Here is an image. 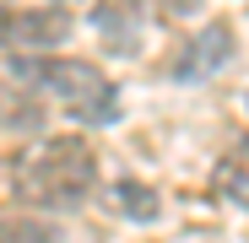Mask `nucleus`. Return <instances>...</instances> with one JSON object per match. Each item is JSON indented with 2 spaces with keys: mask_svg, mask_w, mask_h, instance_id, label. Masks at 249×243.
<instances>
[{
  "mask_svg": "<svg viewBox=\"0 0 249 243\" xmlns=\"http://www.w3.org/2000/svg\"><path fill=\"white\" fill-rule=\"evenodd\" d=\"M98 184V157L87 141L76 135H54L38 157H27V168L17 173V200L27 206H76V200H87Z\"/></svg>",
  "mask_w": 249,
  "mask_h": 243,
  "instance_id": "f257e3e1",
  "label": "nucleus"
},
{
  "mask_svg": "<svg viewBox=\"0 0 249 243\" xmlns=\"http://www.w3.org/2000/svg\"><path fill=\"white\" fill-rule=\"evenodd\" d=\"M11 76H38L44 87L65 103L71 119H81V125H114L119 119V92L114 81L98 76L87 60H44V65H22L11 54Z\"/></svg>",
  "mask_w": 249,
  "mask_h": 243,
  "instance_id": "f03ea898",
  "label": "nucleus"
},
{
  "mask_svg": "<svg viewBox=\"0 0 249 243\" xmlns=\"http://www.w3.org/2000/svg\"><path fill=\"white\" fill-rule=\"evenodd\" d=\"M228 60H233V27H228V22H212L206 32H195L190 44L179 49L174 81H206V76H217Z\"/></svg>",
  "mask_w": 249,
  "mask_h": 243,
  "instance_id": "7ed1b4c3",
  "label": "nucleus"
},
{
  "mask_svg": "<svg viewBox=\"0 0 249 243\" xmlns=\"http://www.w3.org/2000/svg\"><path fill=\"white\" fill-rule=\"evenodd\" d=\"M92 27L103 38L108 54H136L141 49V0H98L92 6Z\"/></svg>",
  "mask_w": 249,
  "mask_h": 243,
  "instance_id": "20e7f679",
  "label": "nucleus"
},
{
  "mask_svg": "<svg viewBox=\"0 0 249 243\" xmlns=\"http://www.w3.org/2000/svg\"><path fill=\"white\" fill-rule=\"evenodd\" d=\"M6 32H11V44H22V49H49V44H60V38L71 32V16L60 11V6H49V11H11L6 16Z\"/></svg>",
  "mask_w": 249,
  "mask_h": 243,
  "instance_id": "39448f33",
  "label": "nucleus"
},
{
  "mask_svg": "<svg viewBox=\"0 0 249 243\" xmlns=\"http://www.w3.org/2000/svg\"><path fill=\"white\" fill-rule=\"evenodd\" d=\"M212 189H217V200H228V206L249 211V146H233V151L217 162Z\"/></svg>",
  "mask_w": 249,
  "mask_h": 243,
  "instance_id": "423d86ee",
  "label": "nucleus"
},
{
  "mask_svg": "<svg viewBox=\"0 0 249 243\" xmlns=\"http://www.w3.org/2000/svg\"><path fill=\"white\" fill-rule=\"evenodd\" d=\"M108 200H114V211L130 216V222H152V216H157V194H152L146 184H136V178H119V184L108 189Z\"/></svg>",
  "mask_w": 249,
  "mask_h": 243,
  "instance_id": "0eeeda50",
  "label": "nucleus"
},
{
  "mask_svg": "<svg viewBox=\"0 0 249 243\" xmlns=\"http://www.w3.org/2000/svg\"><path fill=\"white\" fill-rule=\"evenodd\" d=\"M6 243H60V227L33 216H6Z\"/></svg>",
  "mask_w": 249,
  "mask_h": 243,
  "instance_id": "6e6552de",
  "label": "nucleus"
},
{
  "mask_svg": "<svg viewBox=\"0 0 249 243\" xmlns=\"http://www.w3.org/2000/svg\"><path fill=\"white\" fill-rule=\"evenodd\" d=\"M157 6H162V16H174V22H190V16L206 6V0H157Z\"/></svg>",
  "mask_w": 249,
  "mask_h": 243,
  "instance_id": "1a4fd4ad",
  "label": "nucleus"
}]
</instances>
